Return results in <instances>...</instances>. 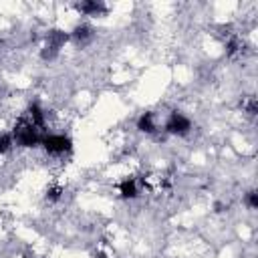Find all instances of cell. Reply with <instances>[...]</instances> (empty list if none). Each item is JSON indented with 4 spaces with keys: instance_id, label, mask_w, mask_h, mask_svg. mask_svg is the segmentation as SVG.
Masks as SVG:
<instances>
[{
    "instance_id": "6da1fadb",
    "label": "cell",
    "mask_w": 258,
    "mask_h": 258,
    "mask_svg": "<svg viewBox=\"0 0 258 258\" xmlns=\"http://www.w3.org/2000/svg\"><path fill=\"white\" fill-rule=\"evenodd\" d=\"M10 133H12L14 145L24 147V149H30V147H38V145H40V141H42V137H44L46 131H42V129L36 127L26 115H22V117L14 123V127H12Z\"/></svg>"
},
{
    "instance_id": "7a4b0ae2",
    "label": "cell",
    "mask_w": 258,
    "mask_h": 258,
    "mask_svg": "<svg viewBox=\"0 0 258 258\" xmlns=\"http://www.w3.org/2000/svg\"><path fill=\"white\" fill-rule=\"evenodd\" d=\"M71 40L69 32L60 30V28H50L46 32V38H44V44H42V50H40V58L42 60H54L60 52V48Z\"/></svg>"
},
{
    "instance_id": "3957f363",
    "label": "cell",
    "mask_w": 258,
    "mask_h": 258,
    "mask_svg": "<svg viewBox=\"0 0 258 258\" xmlns=\"http://www.w3.org/2000/svg\"><path fill=\"white\" fill-rule=\"evenodd\" d=\"M40 147L48 153V155H64L73 149V139L64 133H44Z\"/></svg>"
},
{
    "instance_id": "277c9868",
    "label": "cell",
    "mask_w": 258,
    "mask_h": 258,
    "mask_svg": "<svg viewBox=\"0 0 258 258\" xmlns=\"http://www.w3.org/2000/svg\"><path fill=\"white\" fill-rule=\"evenodd\" d=\"M165 133L169 135H175V137H183L191 131V121L189 117H185L181 111H171L165 119V125H163Z\"/></svg>"
},
{
    "instance_id": "5b68a950",
    "label": "cell",
    "mask_w": 258,
    "mask_h": 258,
    "mask_svg": "<svg viewBox=\"0 0 258 258\" xmlns=\"http://www.w3.org/2000/svg\"><path fill=\"white\" fill-rule=\"evenodd\" d=\"M69 36H71V40H73L77 46L85 48V46H89V44L95 40V30H93V26H89V24H77V26L69 32Z\"/></svg>"
},
{
    "instance_id": "8992f818",
    "label": "cell",
    "mask_w": 258,
    "mask_h": 258,
    "mask_svg": "<svg viewBox=\"0 0 258 258\" xmlns=\"http://www.w3.org/2000/svg\"><path fill=\"white\" fill-rule=\"evenodd\" d=\"M75 8H77V12H81L85 16H103V14H107V4L101 2V0H83V2H77Z\"/></svg>"
},
{
    "instance_id": "52a82bcc",
    "label": "cell",
    "mask_w": 258,
    "mask_h": 258,
    "mask_svg": "<svg viewBox=\"0 0 258 258\" xmlns=\"http://www.w3.org/2000/svg\"><path fill=\"white\" fill-rule=\"evenodd\" d=\"M117 187L123 200H135L139 196V181L135 177H125L123 181H119Z\"/></svg>"
},
{
    "instance_id": "ba28073f",
    "label": "cell",
    "mask_w": 258,
    "mask_h": 258,
    "mask_svg": "<svg viewBox=\"0 0 258 258\" xmlns=\"http://www.w3.org/2000/svg\"><path fill=\"white\" fill-rule=\"evenodd\" d=\"M137 129H139L141 133H147V135L155 133V131H157L155 115H153L151 111H147V113H141V115H139V119H137Z\"/></svg>"
},
{
    "instance_id": "9c48e42d",
    "label": "cell",
    "mask_w": 258,
    "mask_h": 258,
    "mask_svg": "<svg viewBox=\"0 0 258 258\" xmlns=\"http://www.w3.org/2000/svg\"><path fill=\"white\" fill-rule=\"evenodd\" d=\"M36 127H40L42 131H44V127H46V121H44V111H42V107L38 105V103H30L28 105V109H26V113H24Z\"/></svg>"
},
{
    "instance_id": "30bf717a",
    "label": "cell",
    "mask_w": 258,
    "mask_h": 258,
    "mask_svg": "<svg viewBox=\"0 0 258 258\" xmlns=\"http://www.w3.org/2000/svg\"><path fill=\"white\" fill-rule=\"evenodd\" d=\"M62 194H64V187H62L60 183H52V185H48V187H46V194H44V198H46V202H50V204H56V202L62 198Z\"/></svg>"
},
{
    "instance_id": "8fae6325",
    "label": "cell",
    "mask_w": 258,
    "mask_h": 258,
    "mask_svg": "<svg viewBox=\"0 0 258 258\" xmlns=\"http://www.w3.org/2000/svg\"><path fill=\"white\" fill-rule=\"evenodd\" d=\"M240 107H242V111H244L248 117H256V113H258V101H256V97L244 99V101L240 103Z\"/></svg>"
},
{
    "instance_id": "7c38bea8",
    "label": "cell",
    "mask_w": 258,
    "mask_h": 258,
    "mask_svg": "<svg viewBox=\"0 0 258 258\" xmlns=\"http://www.w3.org/2000/svg\"><path fill=\"white\" fill-rule=\"evenodd\" d=\"M12 147H14V139H12V133H0V155L8 153Z\"/></svg>"
},
{
    "instance_id": "4fadbf2b",
    "label": "cell",
    "mask_w": 258,
    "mask_h": 258,
    "mask_svg": "<svg viewBox=\"0 0 258 258\" xmlns=\"http://www.w3.org/2000/svg\"><path fill=\"white\" fill-rule=\"evenodd\" d=\"M242 48H244V44H242L236 36H232V38L226 42V54H228V56H234V54H236L238 50H242Z\"/></svg>"
},
{
    "instance_id": "5bb4252c",
    "label": "cell",
    "mask_w": 258,
    "mask_h": 258,
    "mask_svg": "<svg viewBox=\"0 0 258 258\" xmlns=\"http://www.w3.org/2000/svg\"><path fill=\"white\" fill-rule=\"evenodd\" d=\"M244 204H246L250 210H256V208H258V191H256V189H250V191L244 196Z\"/></svg>"
},
{
    "instance_id": "9a60e30c",
    "label": "cell",
    "mask_w": 258,
    "mask_h": 258,
    "mask_svg": "<svg viewBox=\"0 0 258 258\" xmlns=\"http://www.w3.org/2000/svg\"><path fill=\"white\" fill-rule=\"evenodd\" d=\"M24 258H30V256H24Z\"/></svg>"
}]
</instances>
